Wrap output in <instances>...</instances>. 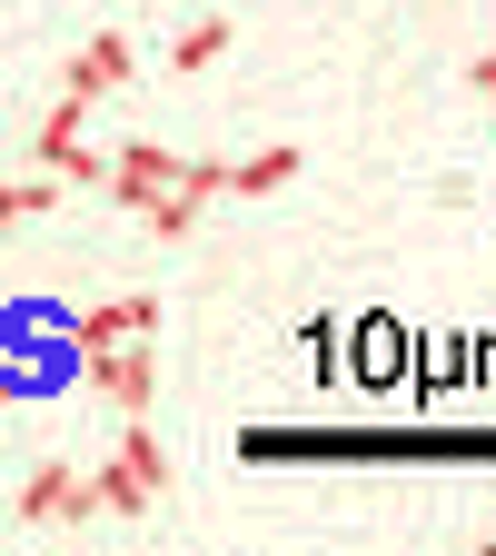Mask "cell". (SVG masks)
<instances>
[{
    "label": "cell",
    "mask_w": 496,
    "mask_h": 556,
    "mask_svg": "<svg viewBox=\"0 0 496 556\" xmlns=\"http://www.w3.org/2000/svg\"><path fill=\"white\" fill-rule=\"evenodd\" d=\"M80 378L119 407V417H139L160 397V348L150 338H100V348H80Z\"/></svg>",
    "instance_id": "6da1fadb"
},
{
    "label": "cell",
    "mask_w": 496,
    "mask_h": 556,
    "mask_svg": "<svg viewBox=\"0 0 496 556\" xmlns=\"http://www.w3.org/2000/svg\"><path fill=\"white\" fill-rule=\"evenodd\" d=\"M160 486H169V447H160L150 428H119V447H110V467H100V507H110V517H150Z\"/></svg>",
    "instance_id": "7a4b0ae2"
},
{
    "label": "cell",
    "mask_w": 496,
    "mask_h": 556,
    "mask_svg": "<svg viewBox=\"0 0 496 556\" xmlns=\"http://www.w3.org/2000/svg\"><path fill=\"white\" fill-rule=\"evenodd\" d=\"M90 517H110L100 477H69V457H40L21 477V527H90Z\"/></svg>",
    "instance_id": "3957f363"
},
{
    "label": "cell",
    "mask_w": 496,
    "mask_h": 556,
    "mask_svg": "<svg viewBox=\"0 0 496 556\" xmlns=\"http://www.w3.org/2000/svg\"><path fill=\"white\" fill-rule=\"evenodd\" d=\"M129 70H139V50H129V30H100V40H80V50H69V80H60V100H110L119 80H129Z\"/></svg>",
    "instance_id": "277c9868"
},
{
    "label": "cell",
    "mask_w": 496,
    "mask_h": 556,
    "mask_svg": "<svg viewBox=\"0 0 496 556\" xmlns=\"http://www.w3.org/2000/svg\"><path fill=\"white\" fill-rule=\"evenodd\" d=\"M169 179H179V150H160V139H129V150H110V179H100V189H110L119 208H150Z\"/></svg>",
    "instance_id": "5b68a950"
},
{
    "label": "cell",
    "mask_w": 496,
    "mask_h": 556,
    "mask_svg": "<svg viewBox=\"0 0 496 556\" xmlns=\"http://www.w3.org/2000/svg\"><path fill=\"white\" fill-rule=\"evenodd\" d=\"M100 338H160V299L129 289V299H110V308H90V318H69V348H100Z\"/></svg>",
    "instance_id": "8992f818"
},
{
    "label": "cell",
    "mask_w": 496,
    "mask_h": 556,
    "mask_svg": "<svg viewBox=\"0 0 496 556\" xmlns=\"http://www.w3.org/2000/svg\"><path fill=\"white\" fill-rule=\"evenodd\" d=\"M298 169H308V150L278 139V150H258V160H229V199H268V189H289Z\"/></svg>",
    "instance_id": "52a82bcc"
},
{
    "label": "cell",
    "mask_w": 496,
    "mask_h": 556,
    "mask_svg": "<svg viewBox=\"0 0 496 556\" xmlns=\"http://www.w3.org/2000/svg\"><path fill=\"white\" fill-rule=\"evenodd\" d=\"M219 50H229V11H208V21H189V30L169 40V70H179V80H199Z\"/></svg>",
    "instance_id": "ba28073f"
},
{
    "label": "cell",
    "mask_w": 496,
    "mask_h": 556,
    "mask_svg": "<svg viewBox=\"0 0 496 556\" xmlns=\"http://www.w3.org/2000/svg\"><path fill=\"white\" fill-rule=\"evenodd\" d=\"M50 388H60V368L21 358V348H11V328H0V407H21V397H50Z\"/></svg>",
    "instance_id": "9c48e42d"
},
{
    "label": "cell",
    "mask_w": 496,
    "mask_h": 556,
    "mask_svg": "<svg viewBox=\"0 0 496 556\" xmlns=\"http://www.w3.org/2000/svg\"><path fill=\"white\" fill-rule=\"evenodd\" d=\"M80 119H90V110H80V100H60V110H50V119H40V139H30V160H40V169H50V179H60V160H69V139H80Z\"/></svg>",
    "instance_id": "30bf717a"
},
{
    "label": "cell",
    "mask_w": 496,
    "mask_h": 556,
    "mask_svg": "<svg viewBox=\"0 0 496 556\" xmlns=\"http://www.w3.org/2000/svg\"><path fill=\"white\" fill-rule=\"evenodd\" d=\"M60 199V179L40 169V179H0V229H21V219H40V208Z\"/></svg>",
    "instance_id": "8fae6325"
},
{
    "label": "cell",
    "mask_w": 496,
    "mask_h": 556,
    "mask_svg": "<svg viewBox=\"0 0 496 556\" xmlns=\"http://www.w3.org/2000/svg\"><path fill=\"white\" fill-rule=\"evenodd\" d=\"M60 179H69V189H100V179H110V160L90 150V139H69V160H60Z\"/></svg>",
    "instance_id": "7c38bea8"
},
{
    "label": "cell",
    "mask_w": 496,
    "mask_h": 556,
    "mask_svg": "<svg viewBox=\"0 0 496 556\" xmlns=\"http://www.w3.org/2000/svg\"><path fill=\"white\" fill-rule=\"evenodd\" d=\"M467 80H476V90H486V100H496V50H486V60H476V70H467Z\"/></svg>",
    "instance_id": "4fadbf2b"
}]
</instances>
